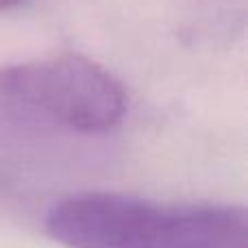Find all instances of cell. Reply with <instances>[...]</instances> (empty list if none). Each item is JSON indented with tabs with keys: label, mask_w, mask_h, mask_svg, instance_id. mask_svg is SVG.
Wrapping results in <instances>:
<instances>
[{
	"label": "cell",
	"mask_w": 248,
	"mask_h": 248,
	"mask_svg": "<svg viewBox=\"0 0 248 248\" xmlns=\"http://www.w3.org/2000/svg\"><path fill=\"white\" fill-rule=\"evenodd\" d=\"M126 94L96 61L59 55L0 68V116L13 122L96 135L122 122Z\"/></svg>",
	"instance_id": "cell-2"
},
{
	"label": "cell",
	"mask_w": 248,
	"mask_h": 248,
	"mask_svg": "<svg viewBox=\"0 0 248 248\" xmlns=\"http://www.w3.org/2000/svg\"><path fill=\"white\" fill-rule=\"evenodd\" d=\"M65 248H248V216L229 202H166L118 192H78L44 218Z\"/></svg>",
	"instance_id": "cell-1"
},
{
	"label": "cell",
	"mask_w": 248,
	"mask_h": 248,
	"mask_svg": "<svg viewBox=\"0 0 248 248\" xmlns=\"http://www.w3.org/2000/svg\"><path fill=\"white\" fill-rule=\"evenodd\" d=\"M24 0H0V11L2 9H11V7H17V4H22Z\"/></svg>",
	"instance_id": "cell-3"
}]
</instances>
